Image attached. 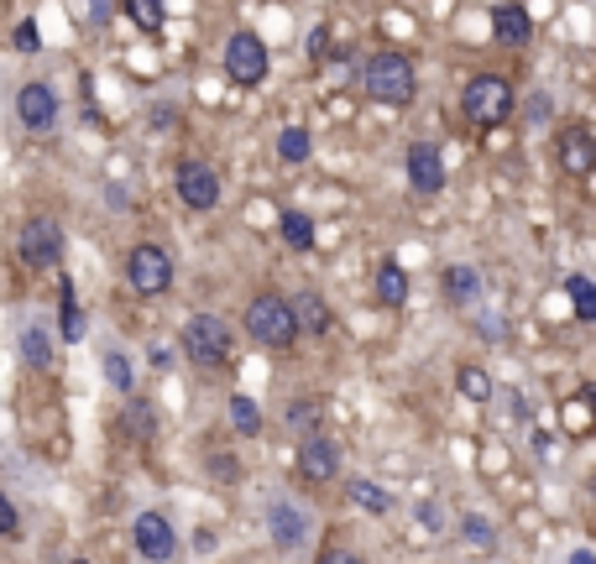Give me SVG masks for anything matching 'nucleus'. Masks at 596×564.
<instances>
[{"mask_svg":"<svg viewBox=\"0 0 596 564\" xmlns=\"http://www.w3.org/2000/svg\"><path fill=\"white\" fill-rule=\"evenodd\" d=\"M361 89L372 94L377 105L403 110V105H414V94H419V74H414V63H408L398 47H382V53L366 58V68H361Z\"/></svg>","mask_w":596,"mask_h":564,"instance_id":"nucleus-1","label":"nucleus"},{"mask_svg":"<svg viewBox=\"0 0 596 564\" xmlns=\"http://www.w3.org/2000/svg\"><path fill=\"white\" fill-rule=\"evenodd\" d=\"M513 84L502 79V74H476L471 84H466V94H461V110H466V121L471 126H481V131H492V126H502L513 115Z\"/></svg>","mask_w":596,"mask_h":564,"instance_id":"nucleus-2","label":"nucleus"},{"mask_svg":"<svg viewBox=\"0 0 596 564\" xmlns=\"http://www.w3.org/2000/svg\"><path fill=\"white\" fill-rule=\"evenodd\" d=\"M246 329L251 340L267 345V350H288L298 340V324H293V303L278 293H257L246 303Z\"/></svg>","mask_w":596,"mask_h":564,"instance_id":"nucleus-3","label":"nucleus"},{"mask_svg":"<svg viewBox=\"0 0 596 564\" xmlns=\"http://www.w3.org/2000/svg\"><path fill=\"white\" fill-rule=\"evenodd\" d=\"M183 350H189V361H199V366H225L236 350V335L220 314H194L183 324Z\"/></svg>","mask_w":596,"mask_h":564,"instance_id":"nucleus-4","label":"nucleus"},{"mask_svg":"<svg viewBox=\"0 0 596 564\" xmlns=\"http://www.w3.org/2000/svg\"><path fill=\"white\" fill-rule=\"evenodd\" d=\"M126 282H131L142 298L168 293V288H173V256H168L163 246H152V241L131 246V256H126Z\"/></svg>","mask_w":596,"mask_h":564,"instance_id":"nucleus-5","label":"nucleus"},{"mask_svg":"<svg viewBox=\"0 0 596 564\" xmlns=\"http://www.w3.org/2000/svg\"><path fill=\"white\" fill-rule=\"evenodd\" d=\"M16 251H21V262H27L32 272L58 267V256H63V230H58V220L32 215L27 225H21V235H16Z\"/></svg>","mask_w":596,"mask_h":564,"instance_id":"nucleus-6","label":"nucleus"},{"mask_svg":"<svg viewBox=\"0 0 596 564\" xmlns=\"http://www.w3.org/2000/svg\"><path fill=\"white\" fill-rule=\"evenodd\" d=\"M267 68H272V58H267V42L257 32H236L225 42V74L236 84H262Z\"/></svg>","mask_w":596,"mask_h":564,"instance_id":"nucleus-7","label":"nucleus"},{"mask_svg":"<svg viewBox=\"0 0 596 564\" xmlns=\"http://www.w3.org/2000/svg\"><path fill=\"white\" fill-rule=\"evenodd\" d=\"M173 188H178V199L189 204V209H215L220 204V173L210 168V162H199V157H183L178 162Z\"/></svg>","mask_w":596,"mask_h":564,"instance_id":"nucleus-8","label":"nucleus"},{"mask_svg":"<svg viewBox=\"0 0 596 564\" xmlns=\"http://www.w3.org/2000/svg\"><path fill=\"white\" fill-rule=\"evenodd\" d=\"M298 476L314 481V486H325L340 476V444L330 434H309V439H298Z\"/></svg>","mask_w":596,"mask_h":564,"instance_id":"nucleus-9","label":"nucleus"},{"mask_svg":"<svg viewBox=\"0 0 596 564\" xmlns=\"http://www.w3.org/2000/svg\"><path fill=\"white\" fill-rule=\"evenodd\" d=\"M131 538H136V554L152 559V564H168V559H173V549H178L173 523H168L163 512H142V517L131 523Z\"/></svg>","mask_w":596,"mask_h":564,"instance_id":"nucleus-10","label":"nucleus"},{"mask_svg":"<svg viewBox=\"0 0 596 564\" xmlns=\"http://www.w3.org/2000/svg\"><path fill=\"white\" fill-rule=\"evenodd\" d=\"M16 115H21V126H27V131H48V126L58 121V94H53V84H42V79L21 84Z\"/></svg>","mask_w":596,"mask_h":564,"instance_id":"nucleus-11","label":"nucleus"},{"mask_svg":"<svg viewBox=\"0 0 596 564\" xmlns=\"http://www.w3.org/2000/svg\"><path fill=\"white\" fill-rule=\"evenodd\" d=\"M408 183H414L419 194H440L445 188V162H440L434 141H414V147H408Z\"/></svg>","mask_w":596,"mask_h":564,"instance_id":"nucleus-12","label":"nucleus"},{"mask_svg":"<svg viewBox=\"0 0 596 564\" xmlns=\"http://www.w3.org/2000/svg\"><path fill=\"white\" fill-rule=\"evenodd\" d=\"M560 168H565L570 178H591V173H596V141H591L586 126L560 131Z\"/></svg>","mask_w":596,"mask_h":564,"instance_id":"nucleus-13","label":"nucleus"},{"mask_svg":"<svg viewBox=\"0 0 596 564\" xmlns=\"http://www.w3.org/2000/svg\"><path fill=\"white\" fill-rule=\"evenodd\" d=\"M492 32L508 42V47H529V37H534V21H529V11L518 6V0H502V6L492 11Z\"/></svg>","mask_w":596,"mask_h":564,"instance_id":"nucleus-14","label":"nucleus"},{"mask_svg":"<svg viewBox=\"0 0 596 564\" xmlns=\"http://www.w3.org/2000/svg\"><path fill=\"white\" fill-rule=\"evenodd\" d=\"M267 528H272V544H278V549H298V544H304V512H298V507H288V502H278V507H272L267 512Z\"/></svg>","mask_w":596,"mask_h":564,"instance_id":"nucleus-15","label":"nucleus"},{"mask_svg":"<svg viewBox=\"0 0 596 564\" xmlns=\"http://www.w3.org/2000/svg\"><path fill=\"white\" fill-rule=\"evenodd\" d=\"M372 288H377L382 309H403V303H408V272L393 262V256H387V262L377 267V277H372Z\"/></svg>","mask_w":596,"mask_h":564,"instance_id":"nucleus-16","label":"nucleus"},{"mask_svg":"<svg viewBox=\"0 0 596 564\" xmlns=\"http://www.w3.org/2000/svg\"><path fill=\"white\" fill-rule=\"evenodd\" d=\"M293 324H298V335H325V329H330L325 298H319V293H298L293 298Z\"/></svg>","mask_w":596,"mask_h":564,"instance_id":"nucleus-17","label":"nucleus"},{"mask_svg":"<svg viewBox=\"0 0 596 564\" xmlns=\"http://www.w3.org/2000/svg\"><path fill=\"white\" fill-rule=\"evenodd\" d=\"M283 423H288V434H325V429H319V423H325V408H319L314 403V397H293V403H288V413H283Z\"/></svg>","mask_w":596,"mask_h":564,"instance_id":"nucleus-18","label":"nucleus"},{"mask_svg":"<svg viewBox=\"0 0 596 564\" xmlns=\"http://www.w3.org/2000/svg\"><path fill=\"white\" fill-rule=\"evenodd\" d=\"M445 288H450L455 303H476L481 298V272L476 267H450L445 272Z\"/></svg>","mask_w":596,"mask_h":564,"instance_id":"nucleus-19","label":"nucleus"},{"mask_svg":"<svg viewBox=\"0 0 596 564\" xmlns=\"http://www.w3.org/2000/svg\"><path fill=\"white\" fill-rule=\"evenodd\" d=\"M455 387H461L466 403H487V397H492V376L481 366H461V371H455Z\"/></svg>","mask_w":596,"mask_h":564,"instance_id":"nucleus-20","label":"nucleus"},{"mask_svg":"<svg viewBox=\"0 0 596 564\" xmlns=\"http://www.w3.org/2000/svg\"><path fill=\"white\" fill-rule=\"evenodd\" d=\"M346 491H351V502H356V507H366V512H377V517H382L387 507H393V497H387V491H382V486H372V481H361V476H351V481H346Z\"/></svg>","mask_w":596,"mask_h":564,"instance_id":"nucleus-21","label":"nucleus"},{"mask_svg":"<svg viewBox=\"0 0 596 564\" xmlns=\"http://www.w3.org/2000/svg\"><path fill=\"white\" fill-rule=\"evenodd\" d=\"M309 152H314V136H309L304 126H283V131H278V157H283V162H304Z\"/></svg>","mask_w":596,"mask_h":564,"instance_id":"nucleus-22","label":"nucleus"},{"mask_svg":"<svg viewBox=\"0 0 596 564\" xmlns=\"http://www.w3.org/2000/svg\"><path fill=\"white\" fill-rule=\"evenodd\" d=\"M278 225H283V241H288L293 251H309V246H314V220H309V215L288 209V215H283Z\"/></svg>","mask_w":596,"mask_h":564,"instance_id":"nucleus-23","label":"nucleus"},{"mask_svg":"<svg viewBox=\"0 0 596 564\" xmlns=\"http://www.w3.org/2000/svg\"><path fill=\"white\" fill-rule=\"evenodd\" d=\"M231 423H236V434H262V408L251 403L246 392L231 397Z\"/></svg>","mask_w":596,"mask_h":564,"instance_id":"nucleus-24","label":"nucleus"},{"mask_svg":"<svg viewBox=\"0 0 596 564\" xmlns=\"http://www.w3.org/2000/svg\"><path fill=\"white\" fill-rule=\"evenodd\" d=\"M21 356H27V366H48L53 361V340H48V329H27V335H21Z\"/></svg>","mask_w":596,"mask_h":564,"instance_id":"nucleus-25","label":"nucleus"},{"mask_svg":"<svg viewBox=\"0 0 596 564\" xmlns=\"http://www.w3.org/2000/svg\"><path fill=\"white\" fill-rule=\"evenodd\" d=\"M126 11H131V21H136V27H142V32H163V0H126Z\"/></svg>","mask_w":596,"mask_h":564,"instance_id":"nucleus-26","label":"nucleus"},{"mask_svg":"<svg viewBox=\"0 0 596 564\" xmlns=\"http://www.w3.org/2000/svg\"><path fill=\"white\" fill-rule=\"evenodd\" d=\"M565 293H570V303H576V319H596V282L570 277V282H565Z\"/></svg>","mask_w":596,"mask_h":564,"instance_id":"nucleus-27","label":"nucleus"},{"mask_svg":"<svg viewBox=\"0 0 596 564\" xmlns=\"http://www.w3.org/2000/svg\"><path fill=\"white\" fill-rule=\"evenodd\" d=\"M105 376H110V387H116V392H136V371H131V361L121 356V350H110V356H105Z\"/></svg>","mask_w":596,"mask_h":564,"instance_id":"nucleus-28","label":"nucleus"},{"mask_svg":"<svg viewBox=\"0 0 596 564\" xmlns=\"http://www.w3.org/2000/svg\"><path fill=\"white\" fill-rule=\"evenodd\" d=\"M126 423L136 429V439H152L157 434V418H152V408L142 403V397H126Z\"/></svg>","mask_w":596,"mask_h":564,"instance_id":"nucleus-29","label":"nucleus"},{"mask_svg":"<svg viewBox=\"0 0 596 564\" xmlns=\"http://www.w3.org/2000/svg\"><path fill=\"white\" fill-rule=\"evenodd\" d=\"M461 533H466V544H476V549H492V544H497V533H492V523H487V517H476V512H466V523H461Z\"/></svg>","mask_w":596,"mask_h":564,"instance_id":"nucleus-30","label":"nucleus"},{"mask_svg":"<svg viewBox=\"0 0 596 564\" xmlns=\"http://www.w3.org/2000/svg\"><path fill=\"white\" fill-rule=\"evenodd\" d=\"M79 335H84V314L74 303V288L63 282V340H79Z\"/></svg>","mask_w":596,"mask_h":564,"instance_id":"nucleus-31","label":"nucleus"},{"mask_svg":"<svg viewBox=\"0 0 596 564\" xmlns=\"http://www.w3.org/2000/svg\"><path fill=\"white\" fill-rule=\"evenodd\" d=\"M16 533H21V512L6 491H0V538H16Z\"/></svg>","mask_w":596,"mask_h":564,"instance_id":"nucleus-32","label":"nucleus"},{"mask_svg":"<svg viewBox=\"0 0 596 564\" xmlns=\"http://www.w3.org/2000/svg\"><path fill=\"white\" fill-rule=\"evenodd\" d=\"M210 476H220V481H241V465H236L231 455H210Z\"/></svg>","mask_w":596,"mask_h":564,"instance_id":"nucleus-33","label":"nucleus"},{"mask_svg":"<svg viewBox=\"0 0 596 564\" xmlns=\"http://www.w3.org/2000/svg\"><path fill=\"white\" fill-rule=\"evenodd\" d=\"M309 58H314V63H325V58H330V27H314V37H309Z\"/></svg>","mask_w":596,"mask_h":564,"instance_id":"nucleus-34","label":"nucleus"},{"mask_svg":"<svg viewBox=\"0 0 596 564\" xmlns=\"http://www.w3.org/2000/svg\"><path fill=\"white\" fill-rule=\"evenodd\" d=\"M419 523H424L429 533H445V512L434 507V502H419Z\"/></svg>","mask_w":596,"mask_h":564,"instance_id":"nucleus-35","label":"nucleus"},{"mask_svg":"<svg viewBox=\"0 0 596 564\" xmlns=\"http://www.w3.org/2000/svg\"><path fill=\"white\" fill-rule=\"evenodd\" d=\"M314 564H366V559H361V554H351V549H325Z\"/></svg>","mask_w":596,"mask_h":564,"instance_id":"nucleus-36","label":"nucleus"},{"mask_svg":"<svg viewBox=\"0 0 596 564\" xmlns=\"http://www.w3.org/2000/svg\"><path fill=\"white\" fill-rule=\"evenodd\" d=\"M16 47H21V53H37V27H32V21H21V27H16Z\"/></svg>","mask_w":596,"mask_h":564,"instance_id":"nucleus-37","label":"nucleus"},{"mask_svg":"<svg viewBox=\"0 0 596 564\" xmlns=\"http://www.w3.org/2000/svg\"><path fill=\"white\" fill-rule=\"evenodd\" d=\"M570 564H596V554L591 549H576V554H570Z\"/></svg>","mask_w":596,"mask_h":564,"instance_id":"nucleus-38","label":"nucleus"},{"mask_svg":"<svg viewBox=\"0 0 596 564\" xmlns=\"http://www.w3.org/2000/svg\"><path fill=\"white\" fill-rule=\"evenodd\" d=\"M586 397H591V403H596V387H586Z\"/></svg>","mask_w":596,"mask_h":564,"instance_id":"nucleus-39","label":"nucleus"}]
</instances>
